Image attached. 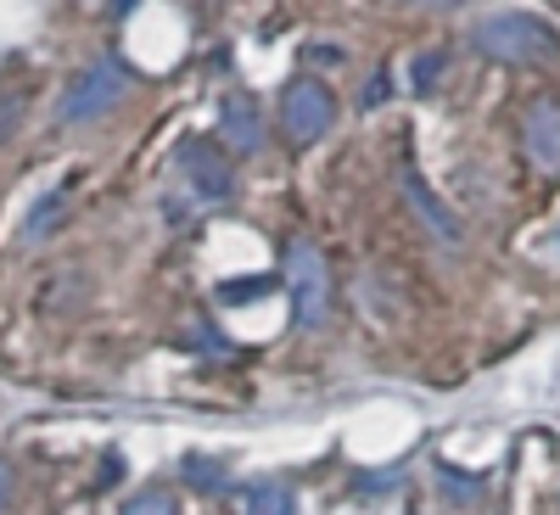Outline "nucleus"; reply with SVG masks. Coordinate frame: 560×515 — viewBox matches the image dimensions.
<instances>
[{"instance_id": "nucleus-1", "label": "nucleus", "mask_w": 560, "mask_h": 515, "mask_svg": "<svg viewBox=\"0 0 560 515\" xmlns=\"http://www.w3.org/2000/svg\"><path fill=\"white\" fill-rule=\"evenodd\" d=\"M471 45L488 62H504V68H549V62H560L555 28L533 12H488L471 28Z\"/></svg>"}, {"instance_id": "nucleus-14", "label": "nucleus", "mask_w": 560, "mask_h": 515, "mask_svg": "<svg viewBox=\"0 0 560 515\" xmlns=\"http://www.w3.org/2000/svg\"><path fill=\"white\" fill-rule=\"evenodd\" d=\"M57 208H62V197H57V191H51V197H39V213L28 219V236H39V230H45V224L57 219Z\"/></svg>"}, {"instance_id": "nucleus-9", "label": "nucleus", "mask_w": 560, "mask_h": 515, "mask_svg": "<svg viewBox=\"0 0 560 515\" xmlns=\"http://www.w3.org/2000/svg\"><path fill=\"white\" fill-rule=\"evenodd\" d=\"M224 134L236 140L242 152H258V147H264L258 118H253V107H247V102H230V107H224Z\"/></svg>"}, {"instance_id": "nucleus-2", "label": "nucleus", "mask_w": 560, "mask_h": 515, "mask_svg": "<svg viewBox=\"0 0 560 515\" xmlns=\"http://www.w3.org/2000/svg\"><path fill=\"white\" fill-rule=\"evenodd\" d=\"M280 280H287L292 292V308H298V325L303 331H314V325H325V314H331V269H325V258L298 242L287 253V264H280Z\"/></svg>"}, {"instance_id": "nucleus-17", "label": "nucleus", "mask_w": 560, "mask_h": 515, "mask_svg": "<svg viewBox=\"0 0 560 515\" xmlns=\"http://www.w3.org/2000/svg\"><path fill=\"white\" fill-rule=\"evenodd\" d=\"M135 7V0H113V12H129Z\"/></svg>"}, {"instance_id": "nucleus-11", "label": "nucleus", "mask_w": 560, "mask_h": 515, "mask_svg": "<svg viewBox=\"0 0 560 515\" xmlns=\"http://www.w3.org/2000/svg\"><path fill=\"white\" fill-rule=\"evenodd\" d=\"M124 515H179L168 488H140L135 499H124Z\"/></svg>"}, {"instance_id": "nucleus-12", "label": "nucleus", "mask_w": 560, "mask_h": 515, "mask_svg": "<svg viewBox=\"0 0 560 515\" xmlns=\"http://www.w3.org/2000/svg\"><path fill=\"white\" fill-rule=\"evenodd\" d=\"M443 51H427V57H415V68H409V84H415V96H427V90H438V73H443Z\"/></svg>"}, {"instance_id": "nucleus-3", "label": "nucleus", "mask_w": 560, "mask_h": 515, "mask_svg": "<svg viewBox=\"0 0 560 515\" xmlns=\"http://www.w3.org/2000/svg\"><path fill=\"white\" fill-rule=\"evenodd\" d=\"M129 96V68L124 62H90L62 96V124H90V118H107L118 102Z\"/></svg>"}, {"instance_id": "nucleus-4", "label": "nucleus", "mask_w": 560, "mask_h": 515, "mask_svg": "<svg viewBox=\"0 0 560 515\" xmlns=\"http://www.w3.org/2000/svg\"><path fill=\"white\" fill-rule=\"evenodd\" d=\"M337 124V96L314 79H292L287 96H280V129H287L298 147H308V140H319L325 129Z\"/></svg>"}, {"instance_id": "nucleus-16", "label": "nucleus", "mask_w": 560, "mask_h": 515, "mask_svg": "<svg viewBox=\"0 0 560 515\" xmlns=\"http://www.w3.org/2000/svg\"><path fill=\"white\" fill-rule=\"evenodd\" d=\"M409 7H427V12H438V7H459V0H409Z\"/></svg>"}, {"instance_id": "nucleus-8", "label": "nucleus", "mask_w": 560, "mask_h": 515, "mask_svg": "<svg viewBox=\"0 0 560 515\" xmlns=\"http://www.w3.org/2000/svg\"><path fill=\"white\" fill-rule=\"evenodd\" d=\"M247 515H298V493L280 482H258L247 488Z\"/></svg>"}, {"instance_id": "nucleus-13", "label": "nucleus", "mask_w": 560, "mask_h": 515, "mask_svg": "<svg viewBox=\"0 0 560 515\" xmlns=\"http://www.w3.org/2000/svg\"><path fill=\"white\" fill-rule=\"evenodd\" d=\"M185 477H191L197 488H219V482H224L219 465H208V459H185Z\"/></svg>"}, {"instance_id": "nucleus-15", "label": "nucleus", "mask_w": 560, "mask_h": 515, "mask_svg": "<svg viewBox=\"0 0 560 515\" xmlns=\"http://www.w3.org/2000/svg\"><path fill=\"white\" fill-rule=\"evenodd\" d=\"M7 499H12V471L0 465V510H7Z\"/></svg>"}, {"instance_id": "nucleus-10", "label": "nucleus", "mask_w": 560, "mask_h": 515, "mask_svg": "<svg viewBox=\"0 0 560 515\" xmlns=\"http://www.w3.org/2000/svg\"><path fill=\"white\" fill-rule=\"evenodd\" d=\"M264 292H275L269 274H242V280H224V286H219V303L236 308V303H258Z\"/></svg>"}, {"instance_id": "nucleus-6", "label": "nucleus", "mask_w": 560, "mask_h": 515, "mask_svg": "<svg viewBox=\"0 0 560 515\" xmlns=\"http://www.w3.org/2000/svg\"><path fill=\"white\" fill-rule=\"evenodd\" d=\"M522 140L544 174H560V102H533L522 118Z\"/></svg>"}, {"instance_id": "nucleus-7", "label": "nucleus", "mask_w": 560, "mask_h": 515, "mask_svg": "<svg viewBox=\"0 0 560 515\" xmlns=\"http://www.w3.org/2000/svg\"><path fill=\"white\" fill-rule=\"evenodd\" d=\"M398 179H404V197L415 202V213H420V219H427L432 236H438V242H448V247H459V224H454V213L443 208V197L427 185V174H420L415 163H404V168H398Z\"/></svg>"}, {"instance_id": "nucleus-5", "label": "nucleus", "mask_w": 560, "mask_h": 515, "mask_svg": "<svg viewBox=\"0 0 560 515\" xmlns=\"http://www.w3.org/2000/svg\"><path fill=\"white\" fill-rule=\"evenodd\" d=\"M179 168H185V179H191L208 202H224L230 191H236V174H230V163L213 152V140H185V147H179Z\"/></svg>"}]
</instances>
